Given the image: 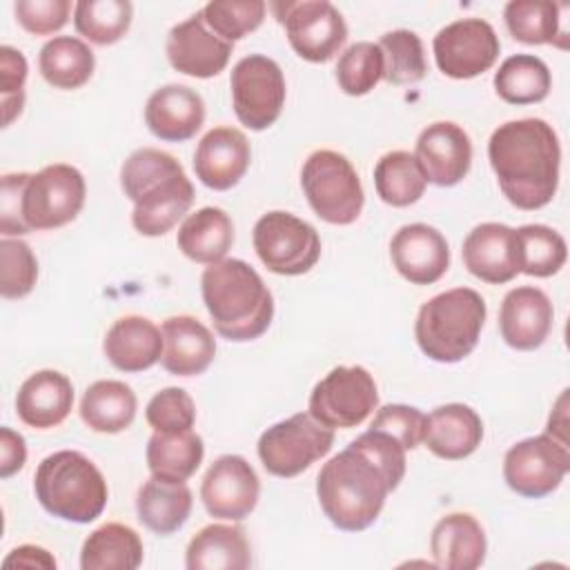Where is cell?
Returning a JSON list of instances; mask_svg holds the SVG:
<instances>
[{"label": "cell", "instance_id": "obj_1", "mask_svg": "<svg viewBox=\"0 0 570 570\" xmlns=\"http://www.w3.org/2000/svg\"><path fill=\"white\" fill-rule=\"evenodd\" d=\"M488 158L503 196L517 209L546 207L559 187V138L541 118L499 125L488 140Z\"/></svg>", "mask_w": 570, "mask_h": 570}, {"label": "cell", "instance_id": "obj_2", "mask_svg": "<svg viewBox=\"0 0 570 570\" xmlns=\"http://www.w3.org/2000/svg\"><path fill=\"white\" fill-rule=\"evenodd\" d=\"M394 490L385 468L356 439L334 454L316 476V497L325 517L345 532L370 528Z\"/></svg>", "mask_w": 570, "mask_h": 570}, {"label": "cell", "instance_id": "obj_3", "mask_svg": "<svg viewBox=\"0 0 570 570\" xmlns=\"http://www.w3.org/2000/svg\"><path fill=\"white\" fill-rule=\"evenodd\" d=\"M200 294L216 332L227 341H254L272 323V292L261 274L240 258H223L205 267Z\"/></svg>", "mask_w": 570, "mask_h": 570}, {"label": "cell", "instance_id": "obj_4", "mask_svg": "<svg viewBox=\"0 0 570 570\" xmlns=\"http://www.w3.org/2000/svg\"><path fill=\"white\" fill-rule=\"evenodd\" d=\"M38 503L62 521L89 523L107 505L109 488L91 459L76 450H58L40 461L33 474Z\"/></svg>", "mask_w": 570, "mask_h": 570}, {"label": "cell", "instance_id": "obj_5", "mask_svg": "<svg viewBox=\"0 0 570 570\" xmlns=\"http://www.w3.org/2000/svg\"><path fill=\"white\" fill-rule=\"evenodd\" d=\"M485 301L472 287L441 292L419 307L414 336L436 363H456L472 354L485 323Z\"/></svg>", "mask_w": 570, "mask_h": 570}, {"label": "cell", "instance_id": "obj_6", "mask_svg": "<svg viewBox=\"0 0 570 570\" xmlns=\"http://www.w3.org/2000/svg\"><path fill=\"white\" fill-rule=\"evenodd\" d=\"M303 194L318 218L350 225L361 216L365 194L352 163L334 149H316L301 169Z\"/></svg>", "mask_w": 570, "mask_h": 570}, {"label": "cell", "instance_id": "obj_7", "mask_svg": "<svg viewBox=\"0 0 570 570\" xmlns=\"http://www.w3.org/2000/svg\"><path fill=\"white\" fill-rule=\"evenodd\" d=\"M332 445V428L318 423L309 412H296L261 434L258 459L269 474L292 479L323 459Z\"/></svg>", "mask_w": 570, "mask_h": 570}, {"label": "cell", "instance_id": "obj_8", "mask_svg": "<svg viewBox=\"0 0 570 570\" xmlns=\"http://www.w3.org/2000/svg\"><path fill=\"white\" fill-rule=\"evenodd\" d=\"M254 249L261 263L281 276H301L321 258V236L289 212H267L254 225Z\"/></svg>", "mask_w": 570, "mask_h": 570}, {"label": "cell", "instance_id": "obj_9", "mask_svg": "<svg viewBox=\"0 0 570 570\" xmlns=\"http://www.w3.org/2000/svg\"><path fill=\"white\" fill-rule=\"evenodd\" d=\"M85 194V178L73 165H47L29 174L22 194V218L31 232L62 227L80 214Z\"/></svg>", "mask_w": 570, "mask_h": 570}, {"label": "cell", "instance_id": "obj_10", "mask_svg": "<svg viewBox=\"0 0 570 570\" xmlns=\"http://www.w3.org/2000/svg\"><path fill=\"white\" fill-rule=\"evenodd\" d=\"M229 87L234 114L245 127L261 131L278 120L287 91L276 60L263 53L240 58L232 69Z\"/></svg>", "mask_w": 570, "mask_h": 570}, {"label": "cell", "instance_id": "obj_11", "mask_svg": "<svg viewBox=\"0 0 570 570\" xmlns=\"http://www.w3.org/2000/svg\"><path fill=\"white\" fill-rule=\"evenodd\" d=\"M379 405L372 374L361 365H338L309 394V414L336 430L361 425Z\"/></svg>", "mask_w": 570, "mask_h": 570}, {"label": "cell", "instance_id": "obj_12", "mask_svg": "<svg viewBox=\"0 0 570 570\" xmlns=\"http://www.w3.org/2000/svg\"><path fill=\"white\" fill-rule=\"evenodd\" d=\"M272 9L285 27L292 49L307 62L332 60L347 40V24L327 0L274 2Z\"/></svg>", "mask_w": 570, "mask_h": 570}, {"label": "cell", "instance_id": "obj_13", "mask_svg": "<svg viewBox=\"0 0 570 570\" xmlns=\"http://www.w3.org/2000/svg\"><path fill=\"white\" fill-rule=\"evenodd\" d=\"M570 470L568 443L539 434L514 443L503 456L508 488L525 499H541L554 492Z\"/></svg>", "mask_w": 570, "mask_h": 570}, {"label": "cell", "instance_id": "obj_14", "mask_svg": "<svg viewBox=\"0 0 570 570\" xmlns=\"http://www.w3.org/2000/svg\"><path fill=\"white\" fill-rule=\"evenodd\" d=\"M436 67L456 80L474 78L488 71L501 51L494 27L483 18H461L443 29L432 40Z\"/></svg>", "mask_w": 570, "mask_h": 570}, {"label": "cell", "instance_id": "obj_15", "mask_svg": "<svg viewBox=\"0 0 570 570\" xmlns=\"http://www.w3.org/2000/svg\"><path fill=\"white\" fill-rule=\"evenodd\" d=\"M261 481L240 454L218 456L205 472L200 499L214 519L243 521L258 503Z\"/></svg>", "mask_w": 570, "mask_h": 570}, {"label": "cell", "instance_id": "obj_16", "mask_svg": "<svg viewBox=\"0 0 570 570\" xmlns=\"http://www.w3.org/2000/svg\"><path fill=\"white\" fill-rule=\"evenodd\" d=\"M414 158L428 183L452 187L470 171L472 142L461 125L439 120L419 134Z\"/></svg>", "mask_w": 570, "mask_h": 570}, {"label": "cell", "instance_id": "obj_17", "mask_svg": "<svg viewBox=\"0 0 570 570\" xmlns=\"http://www.w3.org/2000/svg\"><path fill=\"white\" fill-rule=\"evenodd\" d=\"M165 49L176 71L194 78H212L227 67L234 47L205 24L203 11H196L171 27Z\"/></svg>", "mask_w": 570, "mask_h": 570}, {"label": "cell", "instance_id": "obj_18", "mask_svg": "<svg viewBox=\"0 0 570 570\" xmlns=\"http://www.w3.org/2000/svg\"><path fill=\"white\" fill-rule=\"evenodd\" d=\"M463 265L483 283L501 285L521 274L517 229L503 223H481L463 240Z\"/></svg>", "mask_w": 570, "mask_h": 570}, {"label": "cell", "instance_id": "obj_19", "mask_svg": "<svg viewBox=\"0 0 570 570\" xmlns=\"http://www.w3.org/2000/svg\"><path fill=\"white\" fill-rule=\"evenodd\" d=\"M390 256L396 272L412 285H432L450 267L445 236L425 223L403 225L390 240Z\"/></svg>", "mask_w": 570, "mask_h": 570}, {"label": "cell", "instance_id": "obj_20", "mask_svg": "<svg viewBox=\"0 0 570 570\" xmlns=\"http://www.w3.org/2000/svg\"><path fill=\"white\" fill-rule=\"evenodd\" d=\"M252 160L247 136L236 127L209 129L194 154L196 178L216 191H227L240 183Z\"/></svg>", "mask_w": 570, "mask_h": 570}, {"label": "cell", "instance_id": "obj_21", "mask_svg": "<svg viewBox=\"0 0 570 570\" xmlns=\"http://www.w3.org/2000/svg\"><path fill=\"white\" fill-rule=\"evenodd\" d=\"M554 307L548 294L532 285H521L503 296L499 309L501 338L521 352L537 350L546 343L552 330Z\"/></svg>", "mask_w": 570, "mask_h": 570}, {"label": "cell", "instance_id": "obj_22", "mask_svg": "<svg viewBox=\"0 0 570 570\" xmlns=\"http://www.w3.org/2000/svg\"><path fill=\"white\" fill-rule=\"evenodd\" d=\"M205 122V102L187 85L158 87L145 105V125L165 142H185Z\"/></svg>", "mask_w": 570, "mask_h": 570}, {"label": "cell", "instance_id": "obj_23", "mask_svg": "<svg viewBox=\"0 0 570 570\" xmlns=\"http://www.w3.org/2000/svg\"><path fill=\"white\" fill-rule=\"evenodd\" d=\"M481 439L483 421L470 405L445 403L425 416L423 443L439 459H465L481 445Z\"/></svg>", "mask_w": 570, "mask_h": 570}, {"label": "cell", "instance_id": "obj_24", "mask_svg": "<svg viewBox=\"0 0 570 570\" xmlns=\"http://www.w3.org/2000/svg\"><path fill=\"white\" fill-rule=\"evenodd\" d=\"M430 552L436 568L476 570L488 552L485 532L470 512L445 514L432 528Z\"/></svg>", "mask_w": 570, "mask_h": 570}, {"label": "cell", "instance_id": "obj_25", "mask_svg": "<svg viewBox=\"0 0 570 570\" xmlns=\"http://www.w3.org/2000/svg\"><path fill=\"white\" fill-rule=\"evenodd\" d=\"M163 356L160 363L169 374L196 376L203 374L216 356L214 334L194 316L180 314L163 323Z\"/></svg>", "mask_w": 570, "mask_h": 570}, {"label": "cell", "instance_id": "obj_26", "mask_svg": "<svg viewBox=\"0 0 570 570\" xmlns=\"http://www.w3.org/2000/svg\"><path fill=\"white\" fill-rule=\"evenodd\" d=\"M73 407V385L56 370H40L24 379L16 394V412L22 423L36 430L60 425Z\"/></svg>", "mask_w": 570, "mask_h": 570}, {"label": "cell", "instance_id": "obj_27", "mask_svg": "<svg viewBox=\"0 0 570 570\" xmlns=\"http://www.w3.org/2000/svg\"><path fill=\"white\" fill-rule=\"evenodd\" d=\"M107 361L120 372H142L163 356V332L145 316H122L105 334Z\"/></svg>", "mask_w": 570, "mask_h": 570}, {"label": "cell", "instance_id": "obj_28", "mask_svg": "<svg viewBox=\"0 0 570 570\" xmlns=\"http://www.w3.org/2000/svg\"><path fill=\"white\" fill-rule=\"evenodd\" d=\"M191 203V180L185 171L174 174L134 200L131 225L142 236H163L187 214Z\"/></svg>", "mask_w": 570, "mask_h": 570}, {"label": "cell", "instance_id": "obj_29", "mask_svg": "<svg viewBox=\"0 0 570 570\" xmlns=\"http://www.w3.org/2000/svg\"><path fill=\"white\" fill-rule=\"evenodd\" d=\"M189 570H245L252 566V550L240 525L209 523L198 530L185 552Z\"/></svg>", "mask_w": 570, "mask_h": 570}, {"label": "cell", "instance_id": "obj_30", "mask_svg": "<svg viewBox=\"0 0 570 570\" xmlns=\"http://www.w3.org/2000/svg\"><path fill=\"white\" fill-rule=\"evenodd\" d=\"M191 490L185 481L147 479L136 494L138 521L154 534L167 537L185 525L191 512Z\"/></svg>", "mask_w": 570, "mask_h": 570}, {"label": "cell", "instance_id": "obj_31", "mask_svg": "<svg viewBox=\"0 0 570 570\" xmlns=\"http://www.w3.org/2000/svg\"><path fill=\"white\" fill-rule=\"evenodd\" d=\"M234 243V223L220 207H200L178 227L176 245L194 263L214 265L227 256Z\"/></svg>", "mask_w": 570, "mask_h": 570}, {"label": "cell", "instance_id": "obj_32", "mask_svg": "<svg viewBox=\"0 0 570 570\" xmlns=\"http://www.w3.org/2000/svg\"><path fill=\"white\" fill-rule=\"evenodd\" d=\"M80 419L94 432H122L136 419V394L122 381H96L82 394Z\"/></svg>", "mask_w": 570, "mask_h": 570}, {"label": "cell", "instance_id": "obj_33", "mask_svg": "<svg viewBox=\"0 0 570 570\" xmlns=\"http://www.w3.org/2000/svg\"><path fill=\"white\" fill-rule=\"evenodd\" d=\"M142 563V539L125 523H105L82 543V570H136Z\"/></svg>", "mask_w": 570, "mask_h": 570}, {"label": "cell", "instance_id": "obj_34", "mask_svg": "<svg viewBox=\"0 0 570 570\" xmlns=\"http://www.w3.org/2000/svg\"><path fill=\"white\" fill-rule=\"evenodd\" d=\"M203 456L205 445L194 430L154 432L145 450L151 476L165 481H187L203 463Z\"/></svg>", "mask_w": 570, "mask_h": 570}, {"label": "cell", "instance_id": "obj_35", "mask_svg": "<svg viewBox=\"0 0 570 570\" xmlns=\"http://www.w3.org/2000/svg\"><path fill=\"white\" fill-rule=\"evenodd\" d=\"M96 67L94 51L76 36H56L47 40L38 56L42 78L56 89L82 87Z\"/></svg>", "mask_w": 570, "mask_h": 570}, {"label": "cell", "instance_id": "obj_36", "mask_svg": "<svg viewBox=\"0 0 570 570\" xmlns=\"http://www.w3.org/2000/svg\"><path fill=\"white\" fill-rule=\"evenodd\" d=\"M552 87L548 65L532 53H517L501 62L494 73V91L510 105L541 102Z\"/></svg>", "mask_w": 570, "mask_h": 570}, {"label": "cell", "instance_id": "obj_37", "mask_svg": "<svg viewBox=\"0 0 570 570\" xmlns=\"http://www.w3.org/2000/svg\"><path fill=\"white\" fill-rule=\"evenodd\" d=\"M510 36L523 45L566 47V33L559 27V4L550 0H510L503 9Z\"/></svg>", "mask_w": 570, "mask_h": 570}, {"label": "cell", "instance_id": "obj_38", "mask_svg": "<svg viewBox=\"0 0 570 570\" xmlns=\"http://www.w3.org/2000/svg\"><path fill=\"white\" fill-rule=\"evenodd\" d=\"M425 176L414 154L396 149L379 158L374 167V187L383 203L392 207H407L425 191Z\"/></svg>", "mask_w": 570, "mask_h": 570}, {"label": "cell", "instance_id": "obj_39", "mask_svg": "<svg viewBox=\"0 0 570 570\" xmlns=\"http://www.w3.org/2000/svg\"><path fill=\"white\" fill-rule=\"evenodd\" d=\"M134 7L129 0H80L73 7V24L94 45L118 42L131 24Z\"/></svg>", "mask_w": 570, "mask_h": 570}, {"label": "cell", "instance_id": "obj_40", "mask_svg": "<svg viewBox=\"0 0 570 570\" xmlns=\"http://www.w3.org/2000/svg\"><path fill=\"white\" fill-rule=\"evenodd\" d=\"M517 236L521 252V274L548 278L563 267L568 247L557 229L548 225H521Z\"/></svg>", "mask_w": 570, "mask_h": 570}, {"label": "cell", "instance_id": "obj_41", "mask_svg": "<svg viewBox=\"0 0 570 570\" xmlns=\"http://www.w3.org/2000/svg\"><path fill=\"white\" fill-rule=\"evenodd\" d=\"M383 51L385 73L390 85H412L423 80L428 71L425 51L421 38L410 29H394L381 36L376 42Z\"/></svg>", "mask_w": 570, "mask_h": 570}, {"label": "cell", "instance_id": "obj_42", "mask_svg": "<svg viewBox=\"0 0 570 570\" xmlns=\"http://www.w3.org/2000/svg\"><path fill=\"white\" fill-rule=\"evenodd\" d=\"M385 73L383 51L376 42L361 40L350 45L336 62V82L347 96L370 94Z\"/></svg>", "mask_w": 570, "mask_h": 570}, {"label": "cell", "instance_id": "obj_43", "mask_svg": "<svg viewBox=\"0 0 570 570\" xmlns=\"http://www.w3.org/2000/svg\"><path fill=\"white\" fill-rule=\"evenodd\" d=\"M183 165L167 151L154 149V147H142L136 149L134 154L127 156V160L120 167V185L125 196L134 203L138 200L145 191L163 183L165 178L180 174Z\"/></svg>", "mask_w": 570, "mask_h": 570}, {"label": "cell", "instance_id": "obj_44", "mask_svg": "<svg viewBox=\"0 0 570 570\" xmlns=\"http://www.w3.org/2000/svg\"><path fill=\"white\" fill-rule=\"evenodd\" d=\"M267 4L263 0H212L200 11L205 24L227 42L240 40L261 27Z\"/></svg>", "mask_w": 570, "mask_h": 570}, {"label": "cell", "instance_id": "obj_45", "mask_svg": "<svg viewBox=\"0 0 570 570\" xmlns=\"http://www.w3.org/2000/svg\"><path fill=\"white\" fill-rule=\"evenodd\" d=\"M0 294L4 298L27 296L38 281V261L31 247L20 238L0 240Z\"/></svg>", "mask_w": 570, "mask_h": 570}, {"label": "cell", "instance_id": "obj_46", "mask_svg": "<svg viewBox=\"0 0 570 570\" xmlns=\"http://www.w3.org/2000/svg\"><path fill=\"white\" fill-rule=\"evenodd\" d=\"M145 419L154 432H185L196 423V405L187 390L165 387L147 403Z\"/></svg>", "mask_w": 570, "mask_h": 570}, {"label": "cell", "instance_id": "obj_47", "mask_svg": "<svg viewBox=\"0 0 570 570\" xmlns=\"http://www.w3.org/2000/svg\"><path fill=\"white\" fill-rule=\"evenodd\" d=\"M27 58L22 51L2 45L0 47V96H2V127H9L24 107V80Z\"/></svg>", "mask_w": 570, "mask_h": 570}, {"label": "cell", "instance_id": "obj_48", "mask_svg": "<svg viewBox=\"0 0 570 570\" xmlns=\"http://www.w3.org/2000/svg\"><path fill=\"white\" fill-rule=\"evenodd\" d=\"M370 428L387 432L405 450H414L419 443H423L425 414L419 407H412V405L390 403V405L379 407V412L374 414Z\"/></svg>", "mask_w": 570, "mask_h": 570}, {"label": "cell", "instance_id": "obj_49", "mask_svg": "<svg viewBox=\"0 0 570 570\" xmlns=\"http://www.w3.org/2000/svg\"><path fill=\"white\" fill-rule=\"evenodd\" d=\"M16 20L33 36H49L60 31L71 11L69 0H18L13 4Z\"/></svg>", "mask_w": 570, "mask_h": 570}, {"label": "cell", "instance_id": "obj_50", "mask_svg": "<svg viewBox=\"0 0 570 570\" xmlns=\"http://www.w3.org/2000/svg\"><path fill=\"white\" fill-rule=\"evenodd\" d=\"M29 174H4L2 176V191H0V232L4 236H22L31 229L22 218V194Z\"/></svg>", "mask_w": 570, "mask_h": 570}, {"label": "cell", "instance_id": "obj_51", "mask_svg": "<svg viewBox=\"0 0 570 570\" xmlns=\"http://www.w3.org/2000/svg\"><path fill=\"white\" fill-rule=\"evenodd\" d=\"M27 445L24 436L11 428H0V476L9 479L24 468Z\"/></svg>", "mask_w": 570, "mask_h": 570}, {"label": "cell", "instance_id": "obj_52", "mask_svg": "<svg viewBox=\"0 0 570 570\" xmlns=\"http://www.w3.org/2000/svg\"><path fill=\"white\" fill-rule=\"evenodd\" d=\"M2 566L4 568H13V566H20V568H47V570H53L56 568V559L49 550L40 548V546H18L13 548L4 559H2Z\"/></svg>", "mask_w": 570, "mask_h": 570}, {"label": "cell", "instance_id": "obj_53", "mask_svg": "<svg viewBox=\"0 0 570 570\" xmlns=\"http://www.w3.org/2000/svg\"><path fill=\"white\" fill-rule=\"evenodd\" d=\"M566 399H568V394L563 390V394L559 396V401H557V405H554V410H552V414L548 419V428H546V434L554 436L561 443H568V434H566V423H568L566 421Z\"/></svg>", "mask_w": 570, "mask_h": 570}]
</instances>
